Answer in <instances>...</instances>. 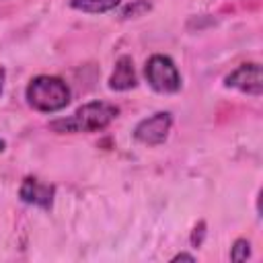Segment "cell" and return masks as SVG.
Wrapping results in <instances>:
<instances>
[{"label": "cell", "instance_id": "obj_1", "mask_svg": "<svg viewBox=\"0 0 263 263\" xmlns=\"http://www.w3.org/2000/svg\"><path fill=\"white\" fill-rule=\"evenodd\" d=\"M119 115V107L105 103V101H92L82 107H78L72 115L53 119L49 123V129L55 134H90L105 129L115 117Z\"/></svg>", "mask_w": 263, "mask_h": 263}, {"label": "cell", "instance_id": "obj_2", "mask_svg": "<svg viewBox=\"0 0 263 263\" xmlns=\"http://www.w3.org/2000/svg\"><path fill=\"white\" fill-rule=\"evenodd\" d=\"M25 99L31 109L39 113H58L70 103V88L58 76H35L25 90Z\"/></svg>", "mask_w": 263, "mask_h": 263}, {"label": "cell", "instance_id": "obj_3", "mask_svg": "<svg viewBox=\"0 0 263 263\" xmlns=\"http://www.w3.org/2000/svg\"><path fill=\"white\" fill-rule=\"evenodd\" d=\"M144 74H146L148 84L156 92L171 95V92L181 90V74L168 55H162V53L152 55L144 66Z\"/></svg>", "mask_w": 263, "mask_h": 263}, {"label": "cell", "instance_id": "obj_4", "mask_svg": "<svg viewBox=\"0 0 263 263\" xmlns=\"http://www.w3.org/2000/svg\"><path fill=\"white\" fill-rule=\"evenodd\" d=\"M171 125H173L171 113L168 111H158V113L142 119L134 127V138L140 144H146V146H160L168 138Z\"/></svg>", "mask_w": 263, "mask_h": 263}, {"label": "cell", "instance_id": "obj_5", "mask_svg": "<svg viewBox=\"0 0 263 263\" xmlns=\"http://www.w3.org/2000/svg\"><path fill=\"white\" fill-rule=\"evenodd\" d=\"M224 86L226 88H234L253 97H261L263 92V72H261V64L257 62H249V64H240L236 70H232L226 78H224Z\"/></svg>", "mask_w": 263, "mask_h": 263}, {"label": "cell", "instance_id": "obj_6", "mask_svg": "<svg viewBox=\"0 0 263 263\" xmlns=\"http://www.w3.org/2000/svg\"><path fill=\"white\" fill-rule=\"evenodd\" d=\"M53 195H55V187L39 181L37 177H25L18 189V197L23 203H29L41 210H51Z\"/></svg>", "mask_w": 263, "mask_h": 263}, {"label": "cell", "instance_id": "obj_7", "mask_svg": "<svg viewBox=\"0 0 263 263\" xmlns=\"http://www.w3.org/2000/svg\"><path fill=\"white\" fill-rule=\"evenodd\" d=\"M136 84H138V78H136V70H134V60L129 55H121L115 62V68L111 72L109 88L117 90V92H125V90H132Z\"/></svg>", "mask_w": 263, "mask_h": 263}, {"label": "cell", "instance_id": "obj_8", "mask_svg": "<svg viewBox=\"0 0 263 263\" xmlns=\"http://www.w3.org/2000/svg\"><path fill=\"white\" fill-rule=\"evenodd\" d=\"M121 0H70V6L74 10H82L88 14H105L117 8Z\"/></svg>", "mask_w": 263, "mask_h": 263}, {"label": "cell", "instance_id": "obj_9", "mask_svg": "<svg viewBox=\"0 0 263 263\" xmlns=\"http://www.w3.org/2000/svg\"><path fill=\"white\" fill-rule=\"evenodd\" d=\"M150 8H152L150 0H132L127 6H123L121 18H138V16H144L146 12H150Z\"/></svg>", "mask_w": 263, "mask_h": 263}, {"label": "cell", "instance_id": "obj_10", "mask_svg": "<svg viewBox=\"0 0 263 263\" xmlns=\"http://www.w3.org/2000/svg\"><path fill=\"white\" fill-rule=\"evenodd\" d=\"M249 257H251V242L247 238L234 240V245L230 249V259L232 261H247Z\"/></svg>", "mask_w": 263, "mask_h": 263}, {"label": "cell", "instance_id": "obj_11", "mask_svg": "<svg viewBox=\"0 0 263 263\" xmlns=\"http://www.w3.org/2000/svg\"><path fill=\"white\" fill-rule=\"evenodd\" d=\"M203 236H205V224L199 222V224L193 228V232H191V245H193V247H199V245L203 242Z\"/></svg>", "mask_w": 263, "mask_h": 263}, {"label": "cell", "instance_id": "obj_12", "mask_svg": "<svg viewBox=\"0 0 263 263\" xmlns=\"http://www.w3.org/2000/svg\"><path fill=\"white\" fill-rule=\"evenodd\" d=\"M171 261H195V257H193V255H189V253H177Z\"/></svg>", "mask_w": 263, "mask_h": 263}, {"label": "cell", "instance_id": "obj_13", "mask_svg": "<svg viewBox=\"0 0 263 263\" xmlns=\"http://www.w3.org/2000/svg\"><path fill=\"white\" fill-rule=\"evenodd\" d=\"M4 78H6V70L0 66V95H2V88H4Z\"/></svg>", "mask_w": 263, "mask_h": 263}, {"label": "cell", "instance_id": "obj_14", "mask_svg": "<svg viewBox=\"0 0 263 263\" xmlns=\"http://www.w3.org/2000/svg\"><path fill=\"white\" fill-rule=\"evenodd\" d=\"M4 148H6V142L0 138V152H4Z\"/></svg>", "mask_w": 263, "mask_h": 263}]
</instances>
